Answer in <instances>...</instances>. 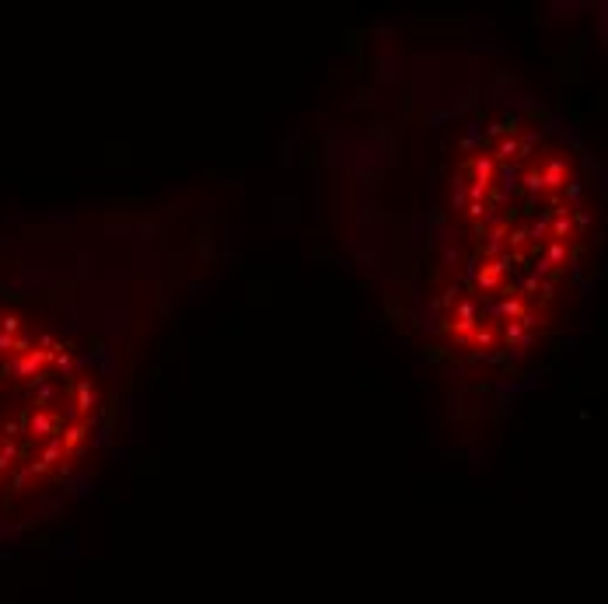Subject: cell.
Listing matches in <instances>:
<instances>
[{"mask_svg":"<svg viewBox=\"0 0 608 604\" xmlns=\"http://www.w3.org/2000/svg\"><path fill=\"white\" fill-rule=\"evenodd\" d=\"M584 171L556 133L500 119L465 147L447 185V255L434 322L469 360H511L553 325L587 244Z\"/></svg>","mask_w":608,"mask_h":604,"instance_id":"obj_1","label":"cell"},{"mask_svg":"<svg viewBox=\"0 0 608 604\" xmlns=\"http://www.w3.org/2000/svg\"><path fill=\"white\" fill-rule=\"evenodd\" d=\"M105 384L53 325L0 308V517L67 482L102 433Z\"/></svg>","mask_w":608,"mask_h":604,"instance_id":"obj_2","label":"cell"}]
</instances>
